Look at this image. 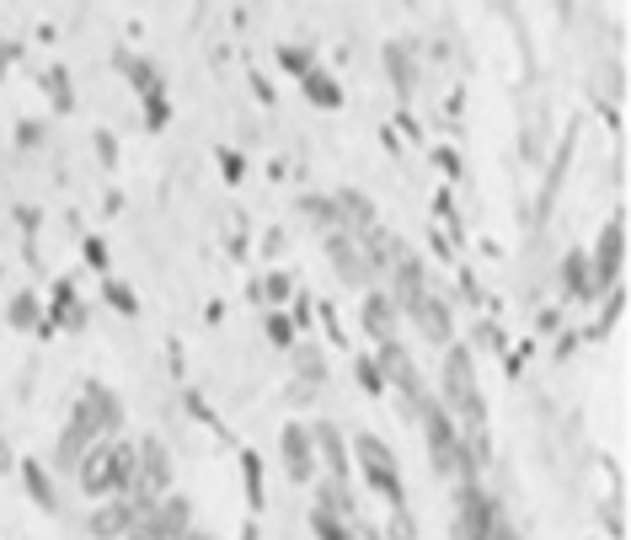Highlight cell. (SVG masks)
Segmentation results:
<instances>
[{
	"mask_svg": "<svg viewBox=\"0 0 631 540\" xmlns=\"http://www.w3.org/2000/svg\"><path fill=\"white\" fill-rule=\"evenodd\" d=\"M359 380L369 385V391H380V385H386V380H380V369H375V364H359Z\"/></svg>",
	"mask_w": 631,
	"mask_h": 540,
	"instance_id": "cell-29",
	"label": "cell"
},
{
	"mask_svg": "<svg viewBox=\"0 0 631 540\" xmlns=\"http://www.w3.org/2000/svg\"><path fill=\"white\" fill-rule=\"evenodd\" d=\"M327 252L337 257V268H343V279H348V284H369V279L380 273V268H375V257L359 252V246H353L348 236H332V241H327Z\"/></svg>",
	"mask_w": 631,
	"mask_h": 540,
	"instance_id": "cell-14",
	"label": "cell"
},
{
	"mask_svg": "<svg viewBox=\"0 0 631 540\" xmlns=\"http://www.w3.org/2000/svg\"><path fill=\"white\" fill-rule=\"evenodd\" d=\"M412 418H423V428H428V444H434V466H439V471H460V434H455L450 412H444L439 401L418 396V412H412Z\"/></svg>",
	"mask_w": 631,
	"mask_h": 540,
	"instance_id": "cell-6",
	"label": "cell"
},
{
	"mask_svg": "<svg viewBox=\"0 0 631 540\" xmlns=\"http://www.w3.org/2000/svg\"><path fill=\"white\" fill-rule=\"evenodd\" d=\"M353 450H359V466L369 476V487H380L391 503H402V471H396V455L380 444L375 434H359L353 439Z\"/></svg>",
	"mask_w": 631,
	"mask_h": 540,
	"instance_id": "cell-7",
	"label": "cell"
},
{
	"mask_svg": "<svg viewBox=\"0 0 631 540\" xmlns=\"http://www.w3.org/2000/svg\"><path fill=\"white\" fill-rule=\"evenodd\" d=\"M295 369H300L305 380H321V353H316V348H300V353H295Z\"/></svg>",
	"mask_w": 631,
	"mask_h": 540,
	"instance_id": "cell-24",
	"label": "cell"
},
{
	"mask_svg": "<svg viewBox=\"0 0 631 540\" xmlns=\"http://www.w3.org/2000/svg\"><path fill=\"white\" fill-rule=\"evenodd\" d=\"M444 401L471 428H482V385H476V364L466 348H450V359H444Z\"/></svg>",
	"mask_w": 631,
	"mask_h": 540,
	"instance_id": "cell-3",
	"label": "cell"
},
{
	"mask_svg": "<svg viewBox=\"0 0 631 540\" xmlns=\"http://www.w3.org/2000/svg\"><path fill=\"white\" fill-rule=\"evenodd\" d=\"M621 220H610L605 225V236H599V252H594V262H589V268H594V284L589 289H583V295H594V289H605V284H615V279H621Z\"/></svg>",
	"mask_w": 631,
	"mask_h": 540,
	"instance_id": "cell-10",
	"label": "cell"
},
{
	"mask_svg": "<svg viewBox=\"0 0 631 540\" xmlns=\"http://www.w3.org/2000/svg\"><path fill=\"white\" fill-rule=\"evenodd\" d=\"M348 540H380V535H375V530H353Z\"/></svg>",
	"mask_w": 631,
	"mask_h": 540,
	"instance_id": "cell-31",
	"label": "cell"
},
{
	"mask_svg": "<svg viewBox=\"0 0 631 540\" xmlns=\"http://www.w3.org/2000/svg\"><path fill=\"white\" fill-rule=\"evenodd\" d=\"M498 514V503L487 498L482 487H460V540H487V524Z\"/></svg>",
	"mask_w": 631,
	"mask_h": 540,
	"instance_id": "cell-9",
	"label": "cell"
},
{
	"mask_svg": "<svg viewBox=\"0 0 631 540\" xmlns=\"http://www.w3.org/2000/svg\"><path fill=\"white\" fill-rule=\"evenodd\" d=\"M118 423H123L118 396L97 380L81 385V396H75V407H70V428H81L86 439H107V434H118Z\"/></svg>",
	"mask_w": 631,
	"mask_h": 540,
	"instance_id": "cell-2",
	"label": "cell"
},
{
	"mask_svg": "<svg viewBox=\"0 0 631 540\" xmlns=\"http://www.w3.org/2000/svg\"><path fill=\"white\" fill-rule=\"evenodd\" d=\"M391 321H396V316H391V300H386V295H369V300H364V332H369V337L391 343Z\"/></svg>",
	"mask_w": 631,
	"mask_h": 540,
	"instance_id": "cell-17",
	"label": "cell"
},
{
	"mask_svg": "<svg viewBox=\"0 0 631 540\" xmlns=\"http://www.w3.org/2000/svg\"><path fill=\"white\" fill-rule=\"evenodd\" d=\"M17 140H22L27 150H33V145L43 140V129H38V123H22V129H17Z\"/></svg>",
	"mask_w": 631,
	"mask_h": 540,
	"instance_id": "cell-28",
	"label": "cell"
},
{
	"mask_svg": "<svg viewBox=\"0 0 631 540\" xmlns=\"http://www.w3.org/2000/svg\"><path fill=\"white\" fill-rule=\"evenodd\" d=\"M305 97H311L316 107H337L343 102V91H337V81L327 70H305Z\"/></svg>",
	"mask_w": 631,
	"mask_h": 540,
	"instance_id": "cell-18",
	"label": "cell"
},
{
	"mask_svg": "<svg viewBox=\"0 0 631 540\" xmlns=\"http://www.w3.org/2000/svg\"><path fill=\"white\" fill-rule=\"evenodd\" d=\"M86 434H81V428H65V434H59V450H54V460H59V466H65V471H75V466H81V455H86Z\"/></svg>",
	"mask_w": 631,
	"mask_h": 540,
	"instance_id": "cell-20",
	"label": "cell"
},
{
	"mask_svg": "<svg viewBox=\"0 0 631 540\" xmlns=\"http://www.w3.org/2000/svg\"><path fill=\"white\" fill-rule=\"evenodd\" d=\"M33 321H38V300L33 295H17V300H11V327H33Z\"/></svg>",
	"mask_w": 631,
	"mask_h": 540,
	"instance_id": "cell-22",
	"label": "cell"
},
{
	"mask_svg": "<svg viewBox=\"0 0 631 540\" xmlns=\"http://www.w3.org/2000/svg\"><path fill=\"white\" fill-rule=\"evenodd\" d=\"M284 65L305 75V70H311V54H305V49H284Z\"/></svg>",
	"mask_w": 631,
	"mask_h": 540,
	"instance_id": "cell-27",
	"label": "cell"
},
{
	"mask_svg": "<svg viewBox=\"0 0 631 540\" xmlns=\"http://www.w3.org/2000/svg\"><path fill=\"white\" fill-rule=\"evenodd\" d=\"M188 530H193V508H188V498H177V492H161L140 514V524H134V535H145V540H182Z\"/></svg>",
	"mask_w": 631,
	"mask_h": 540,
	"instance_id": "cell-5",
	"label": "cell"
},
{
	"mask_svg": "<svg viewBox=\"0 0 631 540\" xmlns=\"http://www.w3.org/2000/svg\"><path fill=\"white\" fill-rule=\"evenodd\" d=\"M123 540H145V535H134V530H129V535H123Z\"/></svg>",
	"mask_w": 631,
	"mask_h": 540,
	"instance_id": "cell-33",
	"label": "cell"
},
{
	"mask_svg": "<svg viewBox=\"0 0 631 540\" xmlns=\"http://www.w3.org/2000/svg\"><path fill=\"white\" fill-rule=\"evenodd\" d=\"M311 439H316L321 460H327V466H332V482H343V471H348V450H343V434H337L332 423H321V428H311Z\"/></svg>",
	"mask_w": 631,
	"mask_h": 540,
	"instance_id": "cell-15",
	"label": "cell"
},
{
	"mask_svg": "<svg viewBox=\"0 0 631 540\" xmlns=\"http://www.w3.org/2000/svg\"><path fill=\"white\" fill-rule=\"evenodd\" d=\"M27 492H33L43 508H54V492H49V482H43V471H38V466H27Z\"/></svg>",
	"mask_w": 631,
	"mask_h": 540,
	"instance_id": "cell-23",
	"label": "cell"
},
{
	"mask_svg": "<svg viewBox=\"0 0 631 540\" xmlns=\"http://www.w3.org/2000/svg\"><path fill=\"white\" fill-rule=\"evenodd\" d=\"M391 540H418V530H412V514L402 503H396V514H391Z\"/></svg>",
	"mask_w": 631,
	"mask_h": 540,
	"instance_id": "cell-25",
	"label": "cell"
},
{
	"mask_svg": "<svg viewBox=\"0 0 631 540\" xmlns=\"http://www.w3.org/2000/svg\"><path fill=\"white\" fill-rule=\"evenodd\" d=\"M182 540H214V535H204V530H188V535H182Z\"/></svg>",
	"mask_w": 631,
	"mask_h": 540,
	"instance_id": "cell-32",
	"label": "cell"
},
{
	"mask_svg": "<svg viewBox=\"0 0 631 540\" xmlns=\"http://www.w3.org/2000/svg\"><path fill=\"white\" fill-rule=\"evenodd\" d=\"M284 466H289L295 482H311V471H316V439H311V428H295V423L284 428Z\"/></svg>",
	"mask_w": 631,
	"mask_h": 540,
	"instance_id": "cell-12",
	"label": "cell"
},
{
	"mask_svg": "<svg viewBox=\"0 0 631 540\" xmlns=\"http://www.w3.org/2000/svg\"><path fill=\"white\" fill-rule=\"evenodd\" d=\"M567 289H578V295H583V252L567 257Z\"/></svg>",
	"mask_w": 631,
	"mask_h": 540,
	"instance_id": "cell-26",
	"label": "cell"
},
{
	"mask_svg": "<svg viewBox=\"0 0 631 540\" xmlns=\"http://www.w3.org/2000/svg\"><path fill=\"white\" fill-rule=\"evenodd\" d=\"M0 471H11V444H6V434H0Z\"/></svg>",
	"mask_w": 631,
	"mask_h": 540,
	"instance_id": "cell-30",
	"label": "cell"
},
{
	"mask_svg": "<svg viewBox=\"0 0 631 540\" xmlns=\"http://www.w3.org/2000/svg\"><path fill=\"white\" fill-rule=\"evenodd\" d=\"M380 380H396L407 391V401H418L423 396V385H418V369H412V359H407V348L402 343H380Z\"/></svg>",
	"mask_w": 631,
	"mask_h": 540,
	"instance_id": "cell-11",
	"label": "cell"
},
{
	"mask_svg": "<svg viewBox=\"0 0 631 540\" xmlns=\"http://www.w3.org/2000/svg\"><path fill=\"white\" fill-rule=\"evenodd\" d=\"M134 466H140V450L129 439L97 444V450L81 455V492H91V498H118V492L134 487Z\"/></svg>",
	"mask_w": 631,
	"mask_h": 540,
	"instance_id": "cell-1",
	"label": "cell"
},
{
	"mask_svg": "<svg viewBox=\"0 0 631 540\" xmlns=\"http://www.w3.org/2000/svg\"><path fill=\"white\" fill-rule=\"evenodd\" d=\"M134 450H140V466H134V487H129V498L140 503V508H150L166 487H172V455H166V444H161V439H140Z\"/></svg>",
	"mask_w": 631,
	"mask_h": 540,
	"instance_id": "cell-4",
	"label": "cell"
},
{
	"mask_svg": "<svg viewBox=\"0 0 631 540\" xmlns=\"http://www.w3.org/2000/svg\"><path fill=\"white\" fill-rule=\"evenodd\" d=\"M386 70H391V81L402 86V91H412V86H418V70H412L407 43H391V49H386Z\"/></svg>",
	"mask_w": 631,
	"mask_h": 540,
	"instance_id": "cell-19",
	"label": "cell"
},
{
	"mask_svg": "<svg viewBox=\"0 0 631 540\" xmlns=\"http://www.w3.org/2000/svg\"><path fill=\"white\" fill-rule=\"evenodd\" d=\"M140 514H145V508L134 503L129 492H118L113 503H102L97 514H91V535H97V540H123L134 524H140Z\"/></svg>",
	"mask_w": 631,
	"mask_h": 540,
	"instance_id": "cell-8",
	"label": "cell"
},
{
	"mask_svg": "<svg viewBox=\"0 0 631 540\" xmlns=\"http://www.w3.org/2000/svg\"><path fill=\"white\" fill-rule=\"evenodd\" d=\"M316 535H321V540H348L353 530H348L343 514H327V508H316Z\"/></svg>",
	"mask_w": 631,
	"mask_h": 540,
	"instance_id": "cell-21",
	"label": "cell"
},
{
	"mask_svg": "<svg viewBox=\"0 0 631 540\" xmlns=\"http://www.w3.org/2000/svg\"><path fill=\"white\" fill-rule=\"evenodd\" d=\"M423 295H428V289H423V268H418V262H396V305L412 311Z\"/></svg>",
	"mask_w": 631,
	"mask_h": 540,
	"instance_id": "cell-16",
	"label": "cell"
},
{
	"mask_svg": "<svg viewBox=\"0 0 631 540\" xmlns=\"http://www.w3.org/2000/svg\"><path fill=\"white\" fill-rule=\"evenodd\" d=\"M412 321H418V332L428 337V343H450V337H455V321H450V305H444V300H434V295H423L418 305H412V311H407Z\"/></svg>",
	"mask_w": 631,
	"mask_h": 540,
	"instance_id": "cell-13",
	"label": "cell"
}]
</instances>
